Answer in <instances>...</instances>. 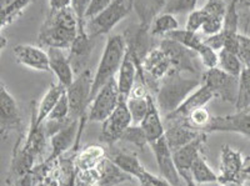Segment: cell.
<instances>
[{
  "label": "cell",
  "instance_id": "cell-1",
  "mask_svg": "<svg viewBox=\"0 0 250 186\" xmlns=\"http://www.w3.org/2000/svg\"><path fill=\"white\" fill-rule=\"evenodd\" d=\"M80 31L79 19L69 6L48 14L39 31V42L48 48L69 50Z\"/></svg>",
  "mask_w": 250,
  "mask_h": 186
},
{
  "label": "cell",
  "instance_id": "cell-2",
  "mask_svg": "<svg viewBox=\"0 0 250 186\" xmlns=\"http://www.w3.org/2000/svg\"><path fill=\"white\" fill-rule=\"evenodd\" d=\"M202 84L203 80L199 78H184L182 73L171 69L163 78L156 90L155 103L160 113L164 115L173 113Z\"/></svg>",
  "mask_w": 250,
  "mask_h": 186
},
{
  "label": "cell",
  "instance_id": "cell-3",
  "mask_svg": "<svg viewBox=\"0 0 250 186\" xmlns=\"http://www.w3.org/2000/svg\"><path fill=\"white\" fill-rule=\"evenodd\" d=\"M126 55V41L124 39V35L113 34L108 38L105 44V48L100 58L99 65L94 75L93 89H91V98L93 102L94 98L97 96L98 91L102 89L108 82H110L113 78L119 71L122 62ZM91 104V103H90Z\"/></svg>",
  "mask_w": 250,
  "mask_h": 186
},
{
  "label": "cell",
  "instance_id": "cell-4",
  "mask_svg": "<svg viewBox=\"0 0 250 186\" xmlns=\"http://www.w3.org/2000/svg\"><path fill=\"white\" fill-rule=\"evenodd\" d=\"M134 10L133 0H114L98 17L85 21V31L90 39H97L98 37L108 34L113 30L123 19L128 17Z\"/></svg>",
  "mask_w": 250,
  "mask_h": 186
},
{
  "label": "cell",
  "instance_id": "cell-5",
  "mask_svg": "<svg viewBox=\"0 0 250 186\" xmlns=\"http://www.w3.org/2000/svg\"><path fill=\"white\" fill-rule=\"evenodd\" d=\"M218 183L244 184L250 180V155L243 156L238 150L229 145H223L220 151V174Z\"/></svg>",
  "mask_w": 250,
  "mask_h": 186
},
{
  "label": "cell",
  "instance_id": "cell-6",
  "mask_svg": "<svg viewBox=\"0 0 250 186\" xmlns=\"http://www.w3.org/2000/svg\"><path fill=\"white\" fill-rule=\"evenodd\" d=\"M159 48L167 54V57L170 60L171 69L182 74H193V75H196L203 80V75H204L203 68H204V65H203L198 53L185 48L180 42L174 41V40L168 39V38H164L160 41Z\"/></svg>",
  "mask_w": 250,
  "mask_h": 186
},
{
  "label": "cell",
  "instance_id": "cell-7",
  "mask_svg": "<svg viewBox=\"0 0 250 186\" xmlns=\"http://www.w3.org/2000/svg\"><path fill=\"white\" fill-rule=\"evenodd\" d=\"M94 75L89 69L77 75L73 84L66 89L70 118L82 120L85 118L88 106H90L91 89H93Z\"/></svg>",
  "mask_w": 250,
  "mask_h": 186
},
{
  "label": "cell",
  "instance_id": "cell-8",
  "mask_svg": "<svg viewBox=\"0 0 250 186\" xmlns=\"http://www.w3.org/2000/svg\"><path fill=\"white\" fill-rule=\"evenodd\" d=\"M203 84L207 85L214 98L235 105L238 99L239 78L225 73L219 68L208 69L203 75Z\"/></svg>",
  "mask_w": 250,
  "mask_h": 186
},
{
  "label": "cell",
  "instance_id": "cell-9",
  "mask_svg": "<svg viewBox=\"0 0 250 186\" xmlns=\"http://www.w3.org/2000/svg\"><path fill=\"white\" fill-rule=\"evenodd\" d=\"M123 96L120 95L119 87L115 78L106 83L98 91L97 96L90 104V111L88 114V122L103 123L113 113L119 105Z\"/></svg>",
  "mask_w": 250,
  "mask_h": 186
},
{
  "label": "cell",
  "instance_id": "cell-10",
  "mask_svg": "<svg viewBox=\"0 0 250 186\" xmlns=\"http://www.w3.org/2000/svg\"><path fill=\"white\" fill-rule=\"evenodd\" d=\"M131 124H133V119L126 105V99L122 98L117 109L102 123L100 141L109 146H113L114 144L119 143L125 130Z\"/></svg>",
  "mask_w": 250,
  "mask_h": 186
},
{
  "label": "cell",
  "instance_id": "cell-11",
  "mask_svg": "<svg viewBox=\"0 0 250 186\" xmlns=\"http://www.w3.org/2000/svg\"><path fill=\"white\" fill-rule=\"evenodd\" d=\"M204 133H238L250 139V106L229 115L214 116L205 126Z\"/></svg>",
  "mask_w": 250,
  "mask_h": 186
},
{
  "label": "cell",
  "instance_id": "cell-12",
  "mask_svg": "<svg viewBox=\"0 0 250 186\" xmlns=\"http://www.w3.org/2000/svg\"><path fill=\"white\" fill-rule=\"evenodd\" d=\"M84 123H85V118L82 120H74L71 119L70 122L66 123L59 131L50 136V146L51 152L50 155L45 159L46 161L51 163L59 159L64 152L68 151L71 146H74L78 144L82 136L83 129H84Z\"/></svg>",
  "mask_w": 250,
  "mask_h": 186
},
{
  "label": "cell",
  "instance_id": "cell-13",
  "mask_svg": "<svg viewBox=\"0 0 250 186\" xmlns=\"http://www.w3.org/2000/svg\"><path fill=\"white\" fill-rule=\"evenodd\" d=\"M142 68L146 87H151L156 91L163 78L171 70V64L162 49L153 48L143 59Z\"/></svg>",
  "mask_w": 250,
  "mask_h": 186
},
{
  "label": "cell",
  "instance_id": "cell-14",
  "mask_svg": "<svg viewBox=\"0 0 250 186\" xmlns=\"http://www.w3.org/2000/svg\"><path fill=\"white\" fill-rule=\"evenodd\" d=\"M211 99H214V95L210 91V89L207 85L202 84L195 91H193L190 95L188 96L187 99L184 100V103L178 109H175L173 113L165 115V126L171 124L185 123L194 111L200 109V107H205V105L210 102Z\"/></svg>",
  "mask_w": 250,
  "mask_h": 186
},
{
  "label": "cell",
  "instance_id": "cell-15",
  "mask_svg": "<svg viewBox=\"0 0 250 186\" xmlns=\"http://www.w3.org/2000/svg\"><path fill=\"white\" fill-rule=\"evenodd\" d=\"M0 131L3 138L12 131L24 133L19 107L4 84L0 85Z\"/></svg>",
  "mask_w": 250,
  "mask_h": 186
},
{
  "label": "cell",
  "instance_id": "cell-16",
  "mask_svg": "<svg viewBox=\"0 0 250 186\" xmlns=\"http://www.w3.org/2000/svg\"><path fill=\"white\" fill-rule=\"evenodd\" d=\"M149 146L151 147L154 152L160 176L168 181L171 186H182V181H180L182 176H180L179 171L176 169L173 152H171L168 143L165 140V136L160 138L159 140H156L155 143L150 144Z\"/></svg>",
  "mask_w": 250,
  "mask_h": 186
},
{
  "label": "cell",
  "instance_id": "cell-17",
  "mask_svg": "<svg viewBox=\"0 0 250 186\" xmlns=\"http://www.w3.org/2000/svg\"><path fill=\"white\" fill-rule=\"evenodd\" d=\"M207 138L208 134L203 131L191 143L183 146L178 151L173 152L176 169L179 171L183 180L187 178H191V166H193L195 159L200 154H203V150H204L205 144H207Z\"/></svg>",
  "mask_w": 250,
  "mask_h": 186
},
{
  "label": "cell",
  "instance_id": "cell-18",
  "mask_svg": "<svg viewBox=\"0 0 250 186\" xmlns=\"http://www.w3.org/2000/svg\"><path fill=\"white\" fill-rule=\"evenodd\" d=\"M14 58L19 64L23 66L37 71H50V62H49L48 51H44L39 46L30 45V44H19L13 48Z\"/></svg>",
  "mask_w": 250,
  "mask_h": 186
},
{
  "label": "cell",
  "instance_id": "cell-19",
  "mask_svg": "<svg viewBox=\"0 0 250 186\" xmlns=\"http://www.w3.org/2000/svg\"><path fill=\"white\" fill-rule=\"evenodd\" d=\"M50 71L57 76L58 83L68 89L75 80L74 69L71 66L69 58L64 54L62 49L49 48L48 49Z\"/></svg>",
  "mask_w": 250,
  "mask_h": 186
},
{
  "label": "cell",
  "instance_id": "cell-20",
  "mask_svg": "<svg viewBox=\"0 0 250 186\" xmlns=\"http://www.w3.org/2000/svg\"><path fill=\"white\" fill-rule=\"evenodd\" d=\"M94 49V39H90L86 31L78 34L77 39L73 42L71 48L69 49V62L74 69L75 75H79L85 69V65L88 62L89 58L91 55V51Z\"/></svg>",
  "mask_w": 250,
  "mask_h": 186
},
{
  "label": "cell",
  "instance_id": "cell-21",
  "mask_svg": "<svg viewBox=\"0 0 250 186\" xmlns=\"http://www.w3.org/2000/svg\"><path fill=\"white\" fill-rule=\"evenodd\" d=\"M200 133H203V131L194 129L187 123H182V124L167 125L164 136L171 152H175L189 143H191L194 139L198 138Z\"/></svg>",
  "mask_w": 250,
  "mask_h": 186
},
{
  "label": "cell",
  "instance_id": "cell-22",
  "mask_svg": "<svg viewBox=\"0 0 250 186\" xmlns=\"http://www.w3.org/2000/svg\"><path fill=\"white\" fill-rule=\"evenodd\" d=\"M139 125L142 126L145 136L148 139L149 145L164 136L165 125L164 122L162 120L159 107L156 105L155 100L153 99V96H150V99H149L148 113H146V115H145V118L143 119V122Z\"/></svg>",
  "mask_w": 250,
  "mask_h": 186
},
{
  "label": "cell",
  "instance_id": "cell-23",
  "mask_svg": "<svg viewBox=\"0 0 250 186\" xmlns=\"http://www.w3.org/2000/svg\"><path fill=\"white\" fill-rule=\"evenodd\" d=\"M97 167L100 172L99 183L97 186H118L125 183H134L137 180L128 172L120 169L117 164L113 163L108 156L103 159L102 163Z\"/></svg>",
  "mask_w": 250,
  "mask_h": 186
},
{
  "label": "cell",
  "instance_id": "cell-24",
  "mask_svg": "<svg viewBox=\"0 0 250 186\" xmlns=\"http://www.w3.org/2000/svg\"><path fill=\"white\" fill-rule=\"evenodd\" d=\"M75 154L71 158L57 159L50 172L57 180L58 186H78V167L74 160Z\"/></svg>",
  "mask_w": 250,
  "mask_h": 186
},
{
  "label": "cell",
  "instance_id": "cell-25",
  "mask_svg": "<svg viewBox=\"0 0 250 186\" xmlns=\"http://www.w3.org/2000/svg\"><path fill=\"white\" fill-rule=\"evenodd\" d=\"M66 91V87L62 86V84H51L46 93L44 94L43 99L39 103V106L35 110V123L38 125H42L46 119L49 118L50 113L57 106L58 102L60 100Z\"/></svg>",
  "mask_w": 250,
  "mask_h": 186
},
{
  "label": "cell",
  "instance_id": "cell-26",
  "mask_svg": "<svg viewBox=\"0 0 250 186\" xmlns=\"http://www.w3.org/2000/svg\"><path fill=\"white\" fill-rule=\"evenodd\" d=\"M108 154V158L110 159L113 163H115L122 170H124L125 172H128L129 175H131L133 178L138 179L143 175V172L145 171V167L143 166L142 163L139 161L138 156L130 151H125V150H110Z\"/></svg>",
  "mask_w": 250,
  "mask_h": 186
},
{
  "label": "cell",
  "instance_id": "cell-27",
  "mask_svg": "<svg viewBox=\"0 0 250 186\" xmlns=\"http://www.w3.org/2000/svg\"><path fill=\"white\" fill-rule=\"evenodd\" d=\"M138 79V69L135 62H133L129 54L126 53L124 60L122 62V66H120L119 71H118V87H119L120 95L125 99H128L129 95H130L131 90L134 89L135 84H137Z\"/></svg>",
  "mask_w": 250,
  "mask_h": 186
},
{
  "label": "cell",
  "instance_id": "cell-28",
  "mask_svg": "<svg viewBox=\"0 0 250 186\" xmlns=\"http://www.w3.org/2000/svg\"><path fill=\"white\" fill-rule=\"evenodd\" d=\"M106 158V150L102 145H89L85 149L75 154L74 160L78 170H90L102 163Z\"/></svg>",
  "mask_w": 250,
  "mask_h": 186
},
{
  "label": "cell",
  "instance_id": "cell-29",
  "mask_svg": "<svg viewBox=\"0 0 250 186\" xmlns=\"http://www.w3.org/2000/svg\"><path fill=\"white\" fill-rule=\"evenodd\" d=\"M134 9L137 10L140 24L145 28L150 29L153 20L160 14L164 9L167 0H133Z\"/></svg>",
  "mask_w": 250,
  "mask_h": 186
},
{
  "label": "cell",
  "instance_id": "cell-30",
  "mask_svg": "<svg viewBox=\"0 0 250 186\" xmlns=\"http://www.w3.org/2000/svg\"><path fill=\"white\" fill-rule=\"evenodd\" d=\"M191 178L196 184H210L218 183V175L214 172V170L209 166L207 159L200 154L194 161L193 166H191Z\"/></svg>",
  "mask_w": 250,
  "mask_h": 186
},
{
  "label": "cell",
  "instance_id": "cell-31",
  "mask_svg": "<svg viewBox=\"0 0 250 186\" xmlns=\"http://www.w3.org/2000/svg\"><path fill=\"white\" fill-rule=\"evenodd\" d=\"M179 29V21L176 20V18L171 14H167V13H160L158 17L151 23L150 31L151 37H167L170 34L171 31L178 30Z\"/></svg>",
  "mask_w": 250,
  "mask_h": 186
},
{
  "label": "cell",
  "instance_id": "cell-32",
  "mask_svg": "<svg viewBox=\"0 0 250 186\" xmlns=\"http://www.w3.org/2000/svg\"><path fill=\"white\" fill-rule=\"evenodd\" d=\"M165 38L180 42L185 48L190 49L195 53H199L200 49L204 46V40L198 35V33H193L187 29H178V30L171 31L170 34H168Z\"/></svg>",
  "mask_w": 250,
  "mask_h": 186
},
{
  "label": "cell",
  "instance_id": "cell-33",
  "mask_svg": "<svg viewBox=\"0 0 250 186\" xmlns=\"http://www.w3.org/2000/svg\"><path fill=\"white\" fill-rule=\"evenodd\" d=\"M218 68L224 70L225 73L239 78L244 69V65L236 54L231 53L227 49H222L220 51H218Z\"/></svg>",
  "mask_w": 250,
  "mask_h": 186
},
{
  "label": "cell",
  "instance_id": "cell-34",
  "mask_svg": "<svg viewBox=\"0 0 250 186\" xmlns=\"http://www.w3.org/2000/svg\"><path fill=\"white\" fill-rule=\"evenodd\" d=\"M31 0H12L10 3L0 8V19H1V29L10 25L23 14L24 9L30 4Z\"/></svg>",
  "mask_w": 250,
  "mask_h": 186
},
{
  "label": "cell",
  "instance_id": "cell-35",
  "mask_svg": "<svg viewBox=\"0 0 250 186\" xmlns=\"http://www.w3.org/2000/svg\"><path fill=\"white\" fill-rule=\"evenodd\" d=\"M150 94L145 98H137V96H129L126 99V105L130 111L131 119H133L134 125H139L145 118L149 109V99H150Z\"/></svg>",
  "mask_w": 250,
  "mask_h": 186
},
{
  "label": "cell",
  "instance_id": "cell-36",
  "mask_svg": "<svg viewBox=\"0 0 250 186\" xmlns=\"http://www.w3.org/2000/svg\"><path fill=\"white\" fill-rule=\"evenodd\" d=\"M250 106V69L244 68L239 76V90L236 99V110Z\"/></svg>",
  "mask_w": 250,
  "mask_h": 186
},
{
  "label": "cell",
  "instance_id": "cell-37",
  "mask_svg": "<svg viewBox=\"0 0 250 186\" xmlns=\"http://www.w3.org/2000/svg\"><path fill=\"white\" fill-rule=\"evenodd\" d=\"M120 141L134 145V146L140 150H143L146 145H149L148 139L145 136V133L143 131L140 125H130L128 129L125 130V133L123 134Z\"/></svg>",
  "mask_w": 250,
  "mask_h": 186
},
{
  "label": "cell",
  "instance_id": "cell-38",
  "mask_svg": "<svg viewBox=\"0 0 250 186\" xmlns=\"http://www.w3.org/2000/svg\"><path fill=\"white\" fill-rule=\"evenodd\" d=\"M198 0H167L162 13L167 14H190L195 10Z\"/></svg>",
  "mask_w": 250,
  "mask_h": 186
},
{
  "label": "cell",
  "instance_id": "cell-39",
  "mask_svg": "<svg viewBox=\"0 0 250 186\" xmlns=\"http://www.w3.org/2000/svg\"><path fill=\"white\" fill-rule=\"evenodd\" d=\"M68 119H70V109H69L68 96H66L65 91V94L60 98L57 106L53 109V111H51L50 115H49V118L46 120H51V122H65Z\"/></svg>",
  "mask_w": 250,
  "mask_h": 186
},
{
  "label": "cell",
  "instance_id": "cell-40",
  "mask_svg": "<svg viewBox=\"0 0 250 186\" xmlns=\"http://www.w3.org/2000/svg\"><path fill=\"white\" fill-rule=\"evenodd\" d=\"M210 119L211 118L210 115H209V111L207 110V107H200V109L194 111L185 123H187L188 125H190L191 127H194V129L204 131L205 126L209 124Z\"/></svg>",
  "mask_w": 250,
  "mask_h": 186
},
{
  "label": "cell",
  "instance_id": "cell-41",
  "mask_svg": "<svg viewBox=\"0 0 250 186\" xmlns=\"http://www.w3.org/2000/svg\"><path fill=\"white\" fill-rule=\"evenodd\" d=\"M202 9L207 13L208 17L224 19L225 14H227L228 4L225 3V0H207V3Z\"/></svg>",
  "mask_w": 250,
  "mask_h": 186
},
{
  "label": "cell",
  "instance_id": "cell-42",
  "mask_svg": "<svg viewBox=\"0 0 250 186\" xmlns=\"http://www.w3.org/2000/svg\"><path fill=\"white\" fill-rule=\"evenodd\" d=\"M208 19L207 13L203 9H195L194 12H191L188 17L187 20V26L185 29L193 33H198L202 29L203 24L205 23V20Z\"/></svg>",
  "mask_w": 250,
  "mask_h": 186
},
{
  "label": "cell",
  "instance_id": "cell-43",
  "mask_svg": "<svg viewBox=\"0 0 250 186\" xmlns=\"http://www.w3.org/2000/svg\"><path fill=\"white\" fill-rule=\"evenodd\" d=\"M236 55L243 62L244 68L250 69V37L245 34H239V46Z\"/></svg>",
  "mask_w": 250,
  "mask_h": 186
},
{
  "label": "cell",
  "instance_id": "cell-44",
  "mask_svg": "<svg viewBox=\"0 0 250 186\" xmlns=\"http://www.w3.org/2000/svg\"><path fill=\"white\" fill-rule=\"evenodd\" d=\"M200 60H202L203 65L205 69H213L218 68V51L211 49L210 46H208L204 42V46L200 49L198 53Z\"/></svg>",
  "mask_w": 250,
  "mask_h": 186
},
{
  "label": "cell",
  "instance_id": "cell-45",
  "mask_svg": "<svg viewBox=\"0 0 250 186\" xmlns=\"http://www.w3.org/2000/svg\"><path fill=\"white\" fill-rule=\"evenodd\" d=\"M114 3V0H91L85 13V21L98 17L103 13L109 5Z\"/></svg>",
  "mask_w": 250,
  "mask_h": 186
},
{
  "label": "cell",
  "instance_id": "cell-46",
  "mask_svg": "<svg viewBox=\"0 0 250 186\" xmlns=\"http://www.w3.org/2000/svg\"><path fill=\"white\" fill-rule=\"evenodd\" d=\"M91 0H71V8L74 9L75 14L79 19L80 33L85 31V13Z\"/></svg>",
  "mask_w": 250,
  "mask_h": 186
},
{
  "label": "cell",
  "instance_id": "cell-47",
  "mask_svg": "<svg viewBox=\"0 0 250 186\" xmlns=\"http://www.w3.org/2000/svg\"><path fill=\"white\" fill-rule=\"evenodd\" d=\"M204 42L208 46H210L211 49H214L215 51H220L222 49H224L225 44V35L223 33V30L220 33L215 35H211V37H207L204 39Z\"/></svg>",
  "mask_w": 250,
  "mask_h": 186
},
{
  "label": "cell",
  "instance_id": "cell-48",
  "mask_svg": "<svg viewBox=\"0 0 250 186\" xmlns=\"http://www.w3.org/2000/svg\"><path fill=\"white\" fill-rule=\"evenodd\" d=\"M49 6L51 12H55L71 6V0H49Z\"/></svg>",
  "mask_w": 250,
  "mask_h": 186
},
{
  "label": "cell",
  "instance_id": "cell-49",
  "mask_svg": "<svg viewBox=\"0 0 250 186\" xmlns=\"http://www.w3.org/2000/svg\"><path fill=\"white\" fill-rule=\"evenodd\" d=\"M14 186H35L34 179H33V175H31V171L29 172L28 175H25L24 178L20 179L19 181H17Z\"/></svg>",
  "mask_w": 250,
  "mask_h": 186
},
{
  "label": "cell",
  "instance_id": "cell-50",
  "mask_svg": "<svg viewBox=\"0 0 250 186\" xmlns=\"http://www.w3.org/2000/svg\"><path fill=\"white\" fill-rule=\"evenodd\" d=\"M35 186H58V183L54 179V176L51 175V172H49L45 178H44V180L40 181V183Z\"/></svg>",
  "mask_w": 250,
  "mask_h": 186
},
{
  "label": "cell",
  "instance_id": "cell-51",
  "mask_svg": "<svg viewBox=\"0 0 250 186\" xmlns=\"http://www.w3.org/2000/svg\"><path fill=\"white\" fill-rule=\"evenodd\" d=\"M185 184H187V186H199V184H196L195 181L193 180V178H187L184 179Z\"/></svg>",
  "mask_w": 250,
  "mask_h": 186
},
{
  "label": "cell",
  "instance_id": "cell-52",
  "mask_svg": "<svg viewBox=\"0 0 250 186\" xmlns=\"http://www.w3.org/2000/svg\"><path fill=\"white\" fill-rule=\"evenodd\" d=\"M245 35L250 37V17L247 20V30H245Z\"/></svg>",
  "mask_w": 250,
  "mask_h": 186
},
{
  "label": "cell",
  "instance_id": "cell-53",
  "mask_svg": "<svg viewBox=\"0 0 250 186\" xmlns=\"http://www.w3.org/2000/svg\"><path fill=\"white\" fill-rule=\"evenodd\" d=\"M222 186H244L243 184H235V183H229V184H225V185Z\"/></svg>",
  "mask_w": 250,
  "mask_h": 186
},
{
  "label": "cell",
  "instance_id": "cell-54",
  "mask_svg": "<svg viewBox=\"0 0 250 186\" xmlns=\"http://www.w3.org/2000/svg\"><path fill=\"white\" fill-rule=\"evenodd\" d=\"M139 186H153V185H150V184L146 183V181H139Z\"/></svg>",
  "mask_w": 250,
  "mask_h": 186
},
{
  "label": "cell",
  "instance_id": "cell-55",
  "mask_svg": "<svg viewBox=\"0 0 250 186\" xmlns=\"http://www.w3.org/2000/svg\"><path fill=\"white\" fill-rule=\"evenodd\" d=\"M243 5L248 6V8H250V0H249V1H247V3H243Z\"/></svg>",
  "mask_w": 250,
  "mask_h": 186
},
{
  "label": "cell",
  "instance_id": "cell-56",
  "mask_svg": "<svg viewBox=\"0 0 250 186\" xmlns=\"http://www.w3.org/2000/svg\"><path fill=\"white\" fill-rule=\"evenodd\" d=\"M239 1H240V3H247V1H249V0H239Z\"/></svg>",
  "mask_w": 250,
  "mask_h": 186
},
{
  "label": "cell",
  "instance_id": "cell-57",
  "mask_svg": "<svg viewBox=\"0 0 250 186\" xmlns=\"http://www.w3.org/2000/svg\"><path fill=\"white\" fill-rule=\"evenodd\" d=\"M248 186H250V180H249V185H248Z\"/></svg>",
  "mask_w": 250,
  "mask_h": 186
}]
</instances>
